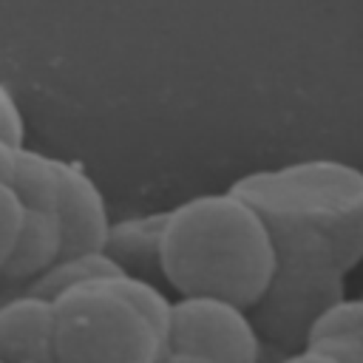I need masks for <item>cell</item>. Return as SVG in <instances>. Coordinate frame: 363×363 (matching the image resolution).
<instances>
[{
	"label": "cell",
	"instance_id": "obj_2",
	"mask_svg": "<svg viewBox=\"0 0 363 363\" xmlns=\"http://www.w3.org/2000/svg\"><path fill=\"white\" fill-rule=\"evenodd\" d=\"M153 264L179 295H218L255 309L278 252L261 210L235 193H201L153 216Z\"/></svg>",
	"mask_w": 363,
	"mask_h": 363
},
{
	"label": "cell",
	"instance_id": "obj_9",
	"mask_svg": "<svg viewBox=\"0 0 363 363\" xmlns=\"http://www.w3.org/2000/svg\"><path fill=\"white\" fill-rule=\"evenodd\" d=\"M23 218H26V207L14 179L0 176V284L14 258V250L23 233Z\"/></svg>",
	"mask_w": 363,
	"mask_h": 363
},
{
	"label": "cell",
	"instance_id": "obj_6",
	"mask_svg": "<svg viewBox=\"0 0 363 363\" xmlns=\"http://www.w3.org/2000/svg\"><path fill=\"white\" fill-rule=\"evenodd\" d=\"M57 182H60V216H62V258H79L94 252H108L111 241V216L99 184L91 173L68 159L54 156Z\"/></svg>",
	"mask_w": 363,
	"mask_h": 363
},
{
	"label": "cell",
	"instance_id": "obj_7",
	"mask_svg": "<svg viewBox=\"0 0 363 363\" xmlns=\"http://www.w3.org/2000/svg\"><path fill=\"white\" fill-rule=\"evenodd\" d=\"M0 360H57L48 295L28 286L0 292Z\"/></svg>",
	"mask_w": 363,
	"mask_h": 363
},
{
	"label": "cell",
	"instance_id": "obj_1",
	"mask_svg": "<svg viewBox=\"0 0 363 363\" xmlns=\"http://www.w3.org/2000/svg\"><path fill=\"white\" fill-rule=\"evenodd\" d=\"M230 187L272 230L278 267L252 318L264 343L292 357L312 318L346 295V278L363 261V170L318 156L252 170Z\"/></svg>",
	"mask_w": 363,
	"mask_h": 363
},
{
	"label": "cell",
	"instance_id": "obj_5",
	"mask_svg": "<svg viewBox=\"0 0 363 363\" xmlns=\"http://www.w3.org/2000/svg\"><path fill=\"white\" fill-rule=\"evenodd\" d=\"M14 184L23 196L26 218L14 250V258L3 275L0 292L23 289L60 261L62 252V216H60V182L54 156L23 147L14 170Z\"/></svg>",
	"mask_w": 363,
	"mask_h": 363
},
{
	"label": "cell",
	"instance_id": "obj_3",
	"mask_svg": "<svg viewBox=\"0 0 363 363\" xmlns=\"http://www.w3.org/2000/svg\"><path fill=\"white\" fill-rule=\"evenodd\" d=\"M57 360H164L170 301L122 261L51 295Z\"/></svg>",
	"mask_w": 363,
	"mask_h": 363
},
{
	"label": "cell",
	"instance_id": "obj_4",
	"mask_svg": "<svg viewBox=\"0 0 363 363\" xmlns=\"http://www.w3.org/2000/svg\"><path fill=\"white\" fill-rule=\"evenodd\" d=\"M250 312L218 295H179L170 301L164 360H258L264 337Z\"/></svg>",
	"mask_w": 363,
	"mask_h": 363
},
{
	"label": "cell",
	"instance_id": "obj_8",
	"mask_svg": "<svg viewBox=\"0 0 363 363\" xmlns=\"http://www.w3.org/2000/svg\"><path fill=\"white\" fill-rule=\"evenodd\" d=\"M289 360H363V295H343L323 306Z\"/></svg>",
	"mask_w": 363,
	"mask_h": 363
}]
</instances>
